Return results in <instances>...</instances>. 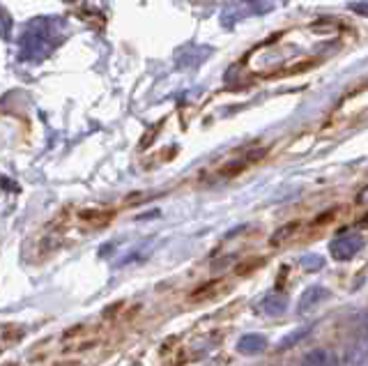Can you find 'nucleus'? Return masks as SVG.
Here are the masks:
<instances>
[{
  "instance_id": "f8f14e48",
  "label": "nucleus",
  "mask_w": 368,
  "mask_h": 366,
  "mask_svg": "<svg viewBox=\"0 0 368 366\" xmlns=\"http://www.w3.org/2000/svg\"><path fill=\"white\" fill-rule=\"evenodd\" d=\"M362 226H366V228H368V214H366V217L362 219Z\"/></svg>"
},
{
  "instance_id": "0eeeda50",
  "label": "nucleus",
  "mask_w": 368,
  "mask_h": 366,
  "mask_svg": "<svg viewBox=\"0 0 368 366\" xmlns=\"http://www.w3.org/2000/svg\"><path fill=\"white\" fill-rule=\"evenodd\" d=\"M78 219L85 221V224L90 226H104L108 221L113 219V212H106V210H83L78 214Z\"/></svg>"
},
{
  "instance_id": "f03ea898",
  "label": "nucleus",
  "mask_w": 368,
  "mask_h": 366,
  "mask_svg": "<svg viewBox=\"0 0 368 366\" xmlns=\"http://www.w3.org/2000/svg\"><path fill=\"white\" fill-rule=\"evenodd\" d=\"M331 295L329 288H324V286H308V288L301 293V297H299V302H297V313H308L313 306L317 304H322L324 299H327Z\"/></svg>"
},
{
  "instance_id": "1a4fd4ad",
  "label": "nucleus",
  "mask_w": 368,
  "mask_h": 366,
  "mask_svg": "<svg viewBox=\"0 0 368 366\" xmlns=\"http://www.w3.org/2000/svg\"><path fill=\"white\" fill-rule=\"evenodd\" d=\"M301 268H304L306 272H317L324 268V258L322 256H315V254H308L301 258Z\"/></svg>"
},
{
  "instance_id": "6e6552de",
  "label": "nucleus",
  "mask_w": 368,
  "mask_h": 366,
  "mask_svg": "<svg viewBox=\"0 0 368 366\" xmlns=\"http://www.w3.org/2000/svg\"><path fill=\"white\" fill-rule=\"evenodd\" d=\"M311 329H313L311 325H304L301 329H295L292 334H288L286 339L279 343V350H288V348H292L295 343H299L301 339H304V336H308V334H311Z\"/></svg>"
},
{
  "instance_id": "423d86ee",
  "label": "nucleus",
  "mask_w": 368,
  "mask_h": 366,
  "mask_svg": "<svg viewBox=\"0 0 368 366\" xmlns=\"http://www.w3.org/2000/svg\"><path fill=\"white\" fill-rule=\"evenodd\" d=\"M299 231V224L297 221H290V224H286V226H281L277 233L270 238V244L272 247H281V244H286L288 240H292L295 238V233Z\"/></svg>"
},
{
  "instance_id": "9b49d317",
  "label": "nucleus",
  "mask_w": 368,
  "mask_h": 366,
  "mask_svg": "<svg viewBox=\"0 0 368 366\" xmlns=\"http://www.w3.org/2000/svg\"><path fill=\"white\" fill-rule=\"evenodd\" d=\"M355 12H359V14H366V17H368V7H362V5H355Z\"/></svg>"
},
{
  "instance_id": "39448f33",
  "label": "nucleus",
  "mask_w": 368,
  "mask_h": 366,
  "mask_svg": "<svg viewBox=\"0 0 368 366\" xmlns=\"http://www.w3.org/2000/svg\"><path fill=\"white\" fill-rule=\"evenodd\" d=\"M223 290H226L223 281H210V284H205V286H200V288L193 290L189 295V299H191V302H207V299L221 295Z\"/></svg>"
},
{
  "instance_id": "7ed1b4c3",
  "label": "nucleus",
  "mask_w": 368,
  "mask_h": 366,
  "mask_svg": "<svg viewBox=\"0 0 368 366\" xmlns=\"http://www.w3.org/2000/svg\"><path fill=\"white\" fill-rule=\"evenodd\" d=\"M265 348H267V339L263 334H244L242 339L237 341V353L240 355L254 357V355L265 353Z\"/></svg>"
},
{
  "instance_id": "20e7f679",
  "label": "nucleus",
  "mask_w": 368,
  "mask_h": 366,
  "mask_svg": "<svg viewBox=\"0 0 368 366\" xmlns=\"http://www.w3.org/2000/svg\"><path fill=\"white\" fill-rule=\"evenodd\" d=\"M261 311L265 315H272V318H277V315H283L288 311V297L281 295V293H272V295H267L261 299Z\"/></svg>"
},
{
  "instance_id": "f257e3e1",
  "label": "nucleus",
  "mask_w": 368,
  "mask_h": 366,
  "mask_svg": "<svg viewBox=\"0 0 368 366\" xmlns=\"http://www.w3.org/2000/svg\"><path fill=\"white\" fill-rule=\"evenodd\" d=\"M362 249H364V238L357 233H345V235H341V238L329 242V254L338 263L352 261Z\"/></svg>"
},
{
  "instance_id": "9d476101",
  "label": "nucleus",
  "mask_w": 368,
  "mask_h": 366,
  "mask_svg": "<svg viewBox=\"0 0 368 366\" xmlns=\"http://www.w3.org/2000/svg\"><path fill=\"white\" fill-rule=\"evenodd\" d=\"M357 203H359V205H366V203H368V186H366V189H362V191H359V196H357Z\"/></svg>"
}]
</instances>
